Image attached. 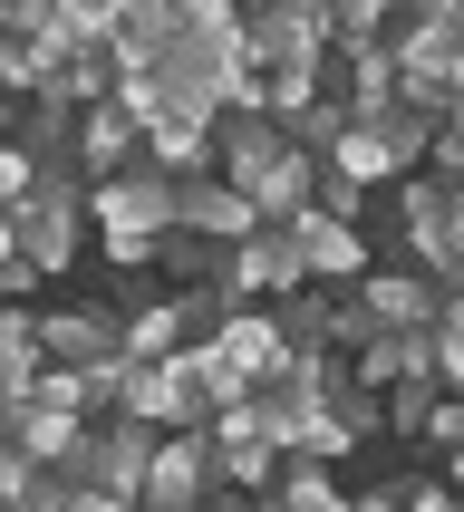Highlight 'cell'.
Here are the masks:
<instances>
[{
    "mask_svg": "<svg viewBox=\"0 0 464 512\" xmlns=\"http://www.w3.org/2000/svg\"><path fill=\"white\" fill-rule=\"evenodd\" d=\"M10 242H20V261L39 271V281H68L78 252L97 242V223H87V174L78 165H49V174H39V194L10 213Z\"/></svg>",
    "mask_w": 464,
    "mask_h": 512,
    "instance_id": "obj_1",
    "label": "cell"
},
{
    "mask_svg": "<svg viewBox=\"0 0 464 512\" xmlns=\"http://www.w3.org/2000/svg\"><path fill=\"white\" fill-rule=\"evenodd\" d=\"M87 223H97V252L136 281V271H155V242L174 232V184L136 165V174H116V184L87 194Z\"/></svg>",
    "mask_w": 464,
    "mask_h": 512,
    "instance_id": "obj_2",
    "label": "cell"
},
{
    "mask_svg": "<svg viewBox=\"0 0 464 512\" xmlns=\"http://www.w3.org/2000/svg\"><path fill=\"white\" fill-rule=\"evenodd\" d=\"M39 358L49 368H107V358H126L116 300H39Z\"/></svg>",
    "mask_w": 464,
    "mask_h": 512,
    "instance_id": "obj_3",
    "label": "cell"
},
{
    "mask_svg": "<svg viewBox=\"0 0 464 512\" xmlns=\"http://www.w3.org/2000/svg\"><path fill=\"white\" fill-rule=\"evenodd\" d=\"M290 290H310V252H300V223H261L242 252H232V310H271Z\"/></svg>",
    "mask_w": 464,
    "mask_h": 512,
    "instance_id": "obj_4",
    "label": "cell"
},
{
    "mask_svg": "<svg viewBox=\"0 0 464 512\" xmlns=\"http://www.w3.org/2000/svg\"><path fill=\"white\" fill-rule=\"evenodd\" d=\"M155 445H165V435L136 426V416H97V426H87V455H78V474H68V484H97V493H126V503H136L145 474H155Z\"/></svg>",
    "mask_w": 464,
    "mask_h": 512,
    "instance_id": "obj_5",
    "label": "cell"
},
{
    "mask_svg": "<svg viewBox=\"0 0 464 512\" xmlns=\"http://www.w3.org/2000/svg\"><path fill=\"white\" fill-rule=\"evenodd\" d=\"M242 49L261 68H300V58H329V10L319 0H271V10H242Z\"/></svg>",
    "mask_w": 464,
    "mask_h": 512,
    "instance_id": "obj_6",
    "label": "cell"
},
{
    "mask_svg": "<svg viewBox=\"0 0 464 512\" xmlns=\"http://www.w3.org/2000/svg\"><path fill=\"white\" fill-rule=\"evenodd\" d=\"M358 300L377 310L387 339H435V329H445V290H435L426 271H406V261H377L368 281H358Z\"/></svg>",
    "mask_w": 464,
    "mask_h": 512,
    "instance_id": "obj_7",
    "label": "cell"
},
{
    "mask_svg": "<svg viewBox=\"0 0 464 512\" xmlns=\"http://www.w3.org/2000/svg\"><path fill=\"white\" fill-rule=\"evenodd\" d=\"M203 503H213V435H165L136 512H203Z\"/></svg>",
    "mask_w": 464,
    "mask_h": 512,
    "instance_id": "obj_8",
    "label": "cell"
},
{
    "mask_svg": "<svg viewBox=\"0 0 464 512\" xmlns=\"http://www.w3.org/2000/svg\"><path fill=\"white\" fill-rule=\"evenodd\" d=\"M281 155H290V136L271 116H223V126H213V174H223L232 194H261V184L281 174Z\"/></svg>",
    "mask_w": 464,
    "mask_h": 512,
    "instance_id": "obj_9",
    "label": "cell"
},
{
    "mask_svg": "<svg viewBox=\"0 0 464 512\" xmlns=\"http://www.w3.org/2000/svg\"><path fill=\"white\" fill-rule=\"evenodd\" d=\"M174 232H203V242L242 252L261 232V213H252V194H232L223 174H203V184H174Z\"/></svg>",
    "mask_w": 464,
    "mask_h": 512,
    "instance_id": "obj_10",
    "label": "cell"
},
{
    "mask_svg": "<svg viewBox=\"0 0 464 512\" xmlns=\"http://www.w3.org/2000/svg\"><path fill=\"white\" fill-rule=\"evenodd\" d=\"M136 165H145V126L116 107V97H107V107H87L78 116V174H87V194L116 184V174H136Z\"/></svg>",
    "mask_w": 464,
    "mask_h": 512,
    "instance_id": "obj_11",
    "label": "cell"
},
{
    "mask_svg": "<svg viewBox=\"0 0 464 512\" xmlns=\"http://www.w3.org/2000/svg\"><path fill=\"white\" fill-rule=\"evenodd\" d=\"M213 358H223L242 387H271V377L290 368V348H281V329H271V310H232L223 339H213Z\"/></svg>",
    "mask_w": 464,
    "mask_h": 512,
    "instance_id": "obj_12",
    "label": "cell"
},
{
    "mask_svg": "<svg viewBox=\"0 0 464 512\" xmlns=\"http://www.w3.org/2000/svg\"><path fill=\"white\" fill-rule=\"evenodd\" d=\"M145 174L203 184V174H213V126H194V116H155V126H145Z\"/></svg>",
    "mask_w": 464,
    "mask_h": 512,
    "instance_id": "obj_13",
    "label": "cell"
},
{
    "mask_svg": "<svg viewBox=\"0 0 464 512\" xmlns=\"http://www.w3.org/2000/svg\"><path fill=\"white\" fill-rule=\"evenodd\" d=\"M155 281L165 290H232V252L203 242V232H165L155 242Z\"/></svg>",
    "mask_w": 464,
    "mask_h": 512,
    "instance_id": "obj_14",
    "label": "cell"
},
{
    "mask_svg": "<svg viewBox=\"0 0 464 512\" xmlns=\"http://www.w3.org/2000/svg\"><path fill=\"white\" fill-rule=\"evenodd\" d=\"M271 329H281L290 358H329V290H290V300H271Z\"/></svg>",
    "mask_w": 464,
    "mask_h": 512,
    "instance_id": "obj_15",
    "label": "cell"
},
{
    "mask_svg": "<svg viewBox=\"0 0 464 512\" xmlns=\"http://www.w3.org/2000/svg\"><path fill=\"white\" fill-rule=\"evenodd\" d=\"M397 20H406V10H387V0H339V10H329V49H339V58L397 49Z\"/></svg>",
    "mask_w": 464,
    "mask_h": 512,
    "instance_id": "obj_16",
    "label": "cell"
},
{
    "mask_svg": "<svg viewBox=\"0 0 464 512\" xmlns=\"http://www.w3.org/2000/svg\"><path fill=\"white\" fill-rule=\"evenodd\" d=\"M271 493H281V512H348V484L329 474V464H300V455L281 464V484H271Z\"/></svg>",
    "mask_w": 464,
    "mask_h": 512,
    "instance_id": "obj_17",
    "label": "cell"
},
{
    "mask_svg": "<svg viewBox=\"0 0 464 512\" xmlns=\"http://www.w3.org/2000/svg\"><path fill=\"white\" fill-rule=\"evenodd\" d=\"M29 194H39V165H29L20 145H0V213H20Z\"/></svg>",
    "mask_w": 464,
    "mask_h": 512,
    "instance_id": "obj_18",
    "label": "cell"
},
{
    "mask_svg": "<svg viewBox=\"0 0 464 512\" xmlns=\"http://www.w3.org/2000/svg\"><path fill=\"white\" fill-rule=\"evenodd\" d=\"M426 174H445V184L464 194V116H445V126H435V155H426Z\"/></svg>",
    "mask_w": 464,
    "mask_h": 512,
    "instance_id": "obj_19",
    "label": "cell"
},
{
    "mask_svg": "<svg viewBox=\"0 0 464 512\" xmlns=\"http://www.w3.org/2000/svg\"><path fill=\"white\" fill-rule=\"evenodd\" d=\"M397 512H464V503H455V484H445V474H416Z\"/></svg>",
    "mask_w": 464,
    "mask_h": 512,
    "instance_id": "obj_20",
    "label": "cell"
},
{
    "mask_svg": "<svg viewBox=\"0 0 464 512\" xmlns=\"http://www.w3.org/2000/svg\"><path fill=\"white\" fill-rule=\"evenodd\" d=\"M435 377H445V397H464V339L435 329Z\"/></svg>",
    "mask_w": 464,
    "mask_h": 512,
    "instance_id": "obj_21",
    "label": "cell"
},
{
    "mask_svg": "<svg viewBox=\"0 0 464 512\" xmlns=\"http://www.w3.org/2000/svg\"><path fill=\"white\" fill-rule=\"evenodd\" d=\"M68 512H136V503H126V493H97V484H78V493H68Z\"/></svg>",
    "mask_w": 464,
    "mask_h": 512,
    "instance_id": "obj_22",
    "label": "cell"
},
{
    "mask_svg": "<svg viewBox=\"0 0 464 512\" xmlns=\"http://www.w3.org/2000/svg\"><path fill=\"white\" fill-rule=\"evenodd\" d=\"M445 339H464V281L445 290Z\"/></svg>",
    "mask_w": 464,
    "mask_h": 512,
    "instance_id": "obj_23",
    "label": "cell"
},
{
    "mask_svg": "<svg viewBox=\"0 0 464 512\" xmlns=\"http://www.w3.org/2000/svg\"><path fill=\"white\" fill-rule=\"evenodd\" d=\"M10 261H20V242H10V213H0V271H10Z\"/></svg>",
    "mask_w": 464,
    "mask_h": 512,
    "instance_id": "obj_24",
    "label": "cell"
},
{
    "mask_svg": "<svg viewBox=\"0 0 464 512\" xmlns=\"http://www.w3.org/2000/svg\"><path fill=\"white\" fill-rule=\"evenodd\" d=\"M0 512H10V503H0Z\"/></svg>",
    "mask_w": 464,
    "mask_h": 512,
    "instance_id": "obj_25",
    "label": "cell"
}]
</instances>
